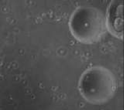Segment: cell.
I'll return each mask as SVG.
<instances>
[{
	"mask_svg": "<svg viewBox=\"0 0 124 110\" xmlns=\"http://www.w3.org/2000/svg\"><path fill=\"white\" fill-rule=\"evenodd\" d=\"M116 81L112 72L101 66L88 68L81 74L78 82L81 95L93 103H100L110 99L116 89Z\"/></svg>",
	"mask_w": 124,
	"mask_h": 110,
	"instance_id": "cell-1",
	"label": "cell"
},
{
	"mask_svg": "<svg viewBox=\"0 0 124 110\" xmlns=\"http://www.w3.org/2000/svg\"><path fill=\"white\" fill-rule=\"evenodd\" d=\"M88 8V14H87L86 7V14L85 16H79L78 17V34L77 39L83 43H91L96 42L97 40L96 37L99 35L96 32L102 31L103 19L101 13L98 10L93 8Z\"/></svg>",
	"mask_w": 124,
	"mask_h": 110,
	"instance_id": "cell-2",
	"label": "cell"
},
{
	"mask_svg": "<svg viewBox=\"0 0 124 110\" xmlns=\"http://www.w3.org/2000/svg\"><path fill=\"white\" fill-rule=\"evenodd\" d=\"M123 2L113 1L107 12V24L110 33L115 36L121 37L123 35Z\"/></svg>",
	"mask_w": 124,
	"mask_h": 110,
	"instance_id": "cell-3",
	"label": "cell"
}]
</instances>
